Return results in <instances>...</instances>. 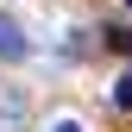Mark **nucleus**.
<instances>
[{"instance_id": "nucleus-1", "label": "nucleus", "mask_w": 132, "mask_h": 132, "mask_svg": "<svg viewBox=\"0 0 132 132\" xmlns=\"http://www.w3.org/2000/svg\"><path fill=\"white\" fill-rule=\"evenodd\" d=\"M0 57H6V63H13V57H25V31L13 25V19H0Z\"/></svg>"}, {"instance_id": "nucleus-2", "label": "nucleus", "mask_w": 132, "mask_h": 132, "mask_svg": "<svg viewBox=\"0 0 132 132\" xmlns=\"http://www.w3.org/2000/svg\"><path fill=\"white\" fill-rule=\"evenodd\" d=\"M113 101H120V107L132 113V76H120V88H113Z\"/></svg>"}, {"instance_id": "nucleus-3", "label": "nucleus", "mask_w": 132, "mask_h": 132, "mask_svg": "<svg viewBox=\"0 0 132 132\" xmlns=\"http://www.w3.org/2000/svg\"><path fill=\"white\" fill-rule=\"evenodd\" d=\"M51 132H82V126H76V120H57V126H51Z\"/></svg>"}, {"instance_id": "nucleus-4", "label": "nucleus", "mask_w": 132, "mask_h": 132, "mask_svg": "<svg viewBox=\"0 0 132 132\" xmlns=\"http://www.w3.org/2000/svg\"><path fill=\"white\" fill-rule=\"evenodd\" d=\"M126 6H132V0H126Z\"/></svg>"}]
</instances>
